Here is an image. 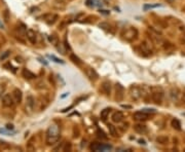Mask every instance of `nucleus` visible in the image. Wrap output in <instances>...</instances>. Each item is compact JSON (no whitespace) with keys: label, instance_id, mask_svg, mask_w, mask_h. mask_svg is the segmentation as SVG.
Instances as JSON below:
<instances>
[{"label":"nucleus","instance_id":"11","mask_svg":"<svg viewBox=\"0 0 185 152\" xmlns=\"http://www.w3.org/2000/svg\"><path fill=\"white\" fill-rule=\"evenodd\" d=\"M84 72H85L86 76H87V77H89V79H91V80L96 81L97 79L99 78V74L97 73V71H96V70H95V69L89 68V67H87V68H85V70H84Z\"/></svg>","mask_w":185,"mask_h":152},{"label":"nucleus","instance_id":"17","mask_svg":"<svg viewBox=\"0 0 185 152\" xmlns=\"http://www.w3.org/2000/svg\"><path fill=\"white\" fill-rule=\"evenodd\" d=\"M134 130L137 132H139V134H145L147 132V126L142 124V123H138V124L134 125Z\"/></svg>","mask_w":185,"mask_h":152},{"label":"nucleus","instance_id":"30","mask_svg":"<svg viewBox=\"0 0 185 152\" xmlns=\"http://www.w3.org/2000/svg\"><path fill=\"white\" fill-rule=\"evenodd\" d=\"M157 6H160V5H158V4H156V5H145V6H144V8H145V9H147V8H154V7H157Z\"/></svg>","mask_w":185,"mask_h":152},{"label":"nucleus","instance_id":"35","mask_svg":"<svg viewBox=\"0 0 185 152\" xmlns=\"http://www.w3.org/2000/svg\"><path fill=\"white\" fill-rule=\"evenodd\" d=\"M183 99L185 100V89H184V91H183Z\"/></svg>","mask_w":185,"mask_h":152},{"label":"nucleus","instance_id":"1","mask_svg":"<svg viewBox=\"0 0 185 152\" xmlns=\"http://www.w3.org/2000/svg\"><path fill=\"white\" fill-rule=\"evenodd\" d=\"M60 130L59 126L56 124H52L47 128L46 134H45V142L48 146L54 145L60 140Z\"/></svg>","mask_w":185,"mask_h":152},{"label":"nucleus","instance_id":"7","mask_svg":"<svg viewBox=\"0 0 185 152\" xmlns=\"http://www.w3.org/2000/svg\"><path fill=\"white\" fill-rule=\"evenodd\" d=\"M1 101H2V105L6 108H11L12 106L15 105V100L12 98V95H9V93L3 95Z\"/></svg>","mask_w":185,"mask_h":152},{"label":"nucleus","instance_id":"21","mask_svg":"<svg viewBox=\"0 0 185 152\" xmlns=\"http://www.w3.org/2000/svg\"><path fill=\"white\" fill-rule=\"evenodd\" d=\"M111 112V109L110 108H105L104 110L101 111V118L102 120H106L107 117L109 116V113Z\"/></svg>","mask_w":185,"mask_h":152},{"label":"nucleus","instance_id":"31","mask_svg":"<svg viewBox=\"0 0 185 152\" xmlns=\"http://www.w3.org/2000/svg\"><path fill=\"white\" fill-rule=\"evenodd\" d=\"M4 17H5V22H8V10H5Z\"/></svg>","mask_w":185,"mask_h":152},{"label":"nucleus","instance_id":"32","mask_svg":"<svg viewBox=\"0 0 185 152\" xmlns=\"http://www.w3.org/2000/svg\"><path fill=\"white\" fill-rule=\"evenodd\" d=\"M3 84H0V95L3 93V91H4V88H5V86H2Z\"/></svg>","mask_w":185,"mask_h":152},{"label":"nucleus","instance_id":"20","mask_svg":"<svg viewBox=\"0 0 185 152\" xmlns=\"http://www.w3.org/2000/svg\"><path fill=\"white\" fill-rule=\"evenodd\" d=\"M171 125L173 126V128H175V130H181V123L178 119H173L172 121H171Z\"/></svg>","mask_w":185,"mask_h":152},{"label":"nucleus","instance_id":"3","mask_svg":"<svg viewBox=\"0 0 185 152\" xmlns=\"http://www.w3.org/2000/svg\"><path fill=\"white\" fill-rule=\"evenodd\" d=\"M151 100L157 105H160L163 100V91L159 86H152L151 87Z\"/></svg>","mask_w":185,"mask_h":152},{"label":"nucleus","instance_id":"10","mask_svg":"<svg viewBox=\"0 0 185 152\" xmlns=\"http://www.w3.org/2000/svg\"><path fill=\"white\" fill-rule=\"evenodd\" d=\"M124 97V88L120 83L115 84V99L117 101H121Z\"/></svg>","mask_w":185,"mask_h":152},{"label":"nucleus","instance_id":"12","mask_svg":"<svg viewBox=\"0 0 185 152\" xmlns=\"http://www.w3.org/2000/svg\"><path fill=\"white\" fill-rule=\"evenodd\" d=\"M12 98H13V100H15V103L20 104L21 102H22V99H23L22 91L19 89V88H15L13 91H12Z\"/></svg>","mask_w":185,"mask_h":152},{"label":"nucleus","instance_id":"6","mask_svg":"<svg viewBox=\"0 0 185 152\" xmlns=\"http://www.w3.org/2000/svg\"><path fill=\"white\" fill-rule=\"evenodd\" d=\"M133 117H134V119L139 120V121H145V120H148L150 118V113L146 112V111H144V110L137 111V112L134 113Z\"/></svg>","mask_w":185,"mask_h":152},{"label":"nucleus","instance_id":"14","mask_svg":"<svg viewBox=\"0 0 185 152\" xmlns=\"http://www.w3.org/2000/svg\"><path fill=\"white\" fill-rule=\"evenodd\" d=\"M35 107V100L34 98H33L32 96H28L27 99H26V109H27L28 111H33V109H34Z\"/></svg>","mask_w":185,"mask_h":152},{"label":"nucleus","instance_id":"27","mask_svg":"<svg viewBox=\"0 0 185 152\" xmlns=\"http://www.w3.org/2000/svg\"><path fill=\"white\" fill-rule=\"evenodd\" d=\"M48 40L52 42V44H54V45H57L58 42H59L58 38L57 37H54V36H48Z\"/></svg>","mask_w":185,"mask_h":152},{"label":"nucleus","instance_id":"34","mask_svg":"<svg viewBox=\"0 0 185 152\" xmlns=\"http://www.w3.org/2000/svg\"><path fill=\"white\" fill-rule=\"evenodd\" d=\"M139 142H140L141 144H145V141H143V140H140Z\"/></svg>","mask_w":185,"mask_h":152},{"label":"nucleus","instance_id":"18","mask_svg":"<svg viewBox=\"0 0 185 152\" xmlns=\"http://www.w3.org/2000/svg\"><path fill=\"white\" fill-rule=\"evenodd\" d=\"M23 76L27 79H34L36 77V75L30 70H28V69H23Z\"/></svg>","mask_w":185,"mask_h":152},{"label":"nucleus","instance_id":"13","mask_svg":"<svg viewBox=\"0 0 185 152\" xmlns=\"http://www.w3.org/2000/svg\"><path fill=\"white\" fill-rule=\"evenodd\" d=\"M111 120H112L113 122H115V123L121 122V121L123 120L122 112H120V111H115V112H113V114L111 115Z\"/></svg>","mask_w":185,"mask_h":152},{"label":"nucleus","instance_id":"29","mask_svg":"<svg viewBox=\"0 0 185 152\" xmlns=\"http://www.w3.org/2000/svg\"><path fill=\"white\" fill-rule=\"evenodd\" d=\"M9 54H10V50H6V52H5L2 56H0V60H1V61H4V60L6 59V58L9 56Z\"/></svg>","mask_w":185,"mask_h":152},{"label":"nucleus","instance_id":"25","mask_svg":"<svg viewBox=\"0 0 185 152\" xmlns=\"http://www.w3.org/2000/svg\"><path fill=\"white\" fill-rule=\"evenodd\" d=\"M57 45H58V46H57L58 50H59V52H61V54H66V49H67V47H66V46L64 47V44H63V43H59V42H58Z\"/></svg>","mask_w":185,"mask_h":152},{"label":"nucleus","instance_id":"16","mask_svg":"<svg viewBox=\"0 0 185 152\" xmlns=\"http://www.w3.org/2000/svg\"><path fill=\"white\" fill-rule=\"evenodd\" d=\"M101 89L106 96H110V93H111V84L109 81H104L102 83L101 86Z\"/></svg>","mask_w":185,"mask_h":152},{"label":"nucleus","instance_id":"5","mask_svg":"<svg viewBox=\"0 0 185 152\" xmlns=\"http://www.w3.org/2000/svg\"><path fill=\"white\" fill-rule=\"evenodd\" d=\"M130 96L133 100L137 101L142 97V93H141V87L137 85H132L130 87Z\"/></svg>","mask_w":185,"mask_h":152},{"label":"nucleus","instance_id":"36","mask_svg":"<svg viewBox=\"0 0 185 152\" xmlns=\"http://www.w3.org/2000/svg\"><path fill=\"white\" fill-rule=\"evenodd\" d=\"M168 1H170V2H173V0H168Z\"/></svg>","mask_w":185,"mask_h":152},{"label":"nucleus","instance_id":"23","mask_svg":"<svg viewBox=\"0 0 185 152\" xmlns=\"http://www.w3.org/2000/svg\"><path fill=\"white\" fill-rule=\"evenodd\" d=\"M179 89L178 88H172L171 89V97H172V99L173 100H177V98H178V96H179Z\"/></svg>","mask_w":185,"mask_h":152},{"label":"nucleus","instance_id":"9","mask_svg":"<svg viewBox=\"0 0 185 152\" xmlns=\"http://www.w3.org/2000/svg\"><path fill=\"white\" fill-rule=\"evenodd\" d=\"M91 151H104L106 149H111V146L109 145H103L101 143H91Z\"/></svg>","mask_w":185,"mask_h":152},{"label":"nucleus","instance_id":"22","mask_svg":"<svg viewBox=\"0 0 185 152\" xmlns=\"http://www.w3.org/2000/svg\"><path fill=\"white\" fill-rule=\"evenodd\" d=\"M156 142L159 143V144H167L169 142V138L167 136H159V137L156 138Z\"/></svg>","mask_w":185,"mask_h":152},{"label":"nucleus","instance_id":"19","mask_svg":"<svg viewBox=\"0 0 185 152\" xmlns=\"http://www.w3.org/2000/svg\"><path fill=\"white\" fill-rule=\"evenodd\" d=\"M70 60H71V61L73 62V63H74L75 65H77V66H80V65H82L81 60L79 59V58L76 56V54H70Z\"/></svg>","mask_w":185,"mask_h":152},{"label":"nucleus","instance_id":"2","mask_svg":"<svg viewBox=\"0 0 185 152\" xmlns=\"http://www.w3.org/2000/svg\"><path fill=\"white\" fill-rule=\"evenodd\" d=\"M121 36L126 41L128 42H133L135 40H137L139 36L138 30L134 27H130L126 28V29H123L122 32H121Z\"/></svg>","mask_w":185,"mask_h":152},{"label":"nucleus","instance_id":"33","mask_svg":"<svg viewBox=\"0 0 185 152\" xmlns=\"http://www.w3.org/2000/svg\"><path fill=\"white\" fill-rule=\"evenodd\" d=\"M6 128H7V130H13V125H12V124H7V125H6Z\"/></svg>","mask_w":185,"mask_h":152},{"label":"nucleus","instance_id":"28","mask_svg":"<svg viewBox=\"0 0 185 152\" xmlns=\"http://www.w3.org/2000/svg\"><path fill=\"white\" fill-rule=\"evenodd\" d=\"M97 135H98L99 138H102V139H107V136L105 135V132H104L102 130H97Z\"/></svg>","mask_w":185,"mask_h":152},{"label":"nucleus","instance_id":"26","mask_svg":"<svg viewBox=\"0 0 185 152\" xmlns=\"http://www.w3.org/2000/svg\"><path fill=\"white\" fill-rule=\"evenodd\" d=\"M99 27L100 28H102L103 30H110V25L109 24H107V23H101V24L99 25Z\"/></svg>","mask_w":185,"mask_h":152},{"label":"nucleus","instance_id":"24","mask_svg":"<svg viewBox=\"0 0 185 152\" xmlns=\"http://www.w3.org/2000/svg\"><path fill=\"white\" fill-rule=\"evenodd\" d=\"M108 128H109V132H110V135L112 136V137H116V136H117V130H116V128L114 125L109 124Z\"/></svg>","mask_w":185,"mask_h":152},{"label":"nucleus","instance_id":"15","mask_svg":"<svg viewBox=\"0 0 185 152\" xmlns=\"http://www.w3.org/2000/svg\"><path fill=\"white\" fill-rule=\"evenodd\" d=\"M26 37L28 38V40H29L30 42L32 44H35L37 41V36H36V33H35V31H33V30L29 29L27 30V32H26Z\"/></svg>","mask_w":185,"mask_h":152},{"label":"nucleus","instance_id":"8","mask_svg":"<svg viewBox=\"0 0 185 152\" xmlns=\"http://www.w3.org/2000/svg\"><path fill=\"white\" fill-rule=\"evenodd\" d=\"M58 19H59V15L57 13H52V12L42 15V20L48 25H54L58 21Z\"/></svg>","mask_w":185,"mask_h":152},{"label":"nucleus","instance_id":"4","mask_svg":"<svg viewBox=\"0 0 185 152\" xmlns=\"http://www.w3.org/2000/svg\"><path fill=\"white\" fill-rule=\"evenodd\" d=\"M137 49H138V52L143 56H152V47L149 45V43H147L145 41L139 44V46L137 47Z\"/></svg>","mask_w":185,"mask_h":152}]
</instances>
